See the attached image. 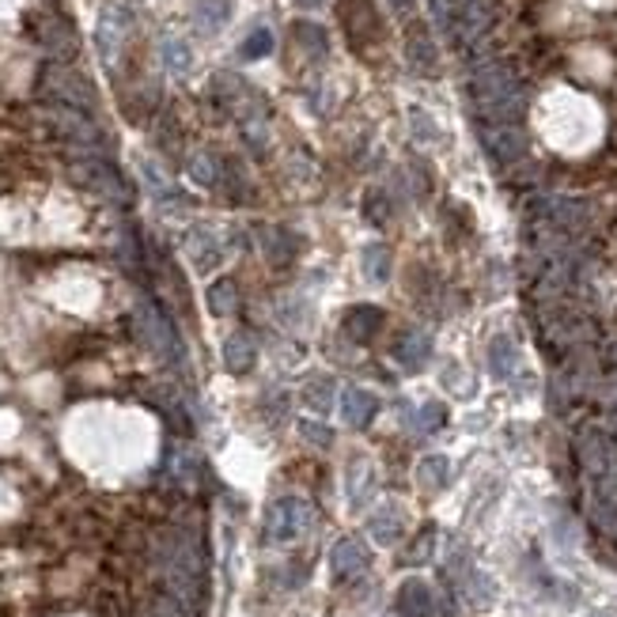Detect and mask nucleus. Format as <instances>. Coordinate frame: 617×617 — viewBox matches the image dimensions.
I'll return each mask as SVG.
<instances>
[{
    "label": "nucleus",
    "instance_id": "f257e3e1",
    "mask_svg": "<svg viewBox=\"0 0 617 617\" xmlns=\"http://www.w3.org/2000/svg\"><path fill=\"white\" fill-rule=\"evenodd\" d=\"M300 504L296 500H277L270 507V515H265V534H270L273 542H288V538H296V530H300Z\"/></svg>",
    "mask_w": 617,
    "mask_h": 617
},
{
    "label": "nucleus",
    "instance_id": "f03ea898",
    "mask_svg": "<svg viewBox=\"0 0 617 617\" xmlns=\"http://www.w3.org/2000/svg\"><path fill=\"white\" fill-rule=\"evenodd\" d=\"M401 610H406L409 617H436L432 595H428V587L421 580H413V583L401 587Z\"/></svg>",
    "mask_w": 617,
    "mask_h": 617
},
{
    "label": "nucleus",
    "instance_id": "7ed1b4c3",
    "mask_svg": "<svg viewBox=\"0 0 617 617\" xmlns=\"http://www.w3.org/2000/svg\"><path fill=\"white\" fill-rule=\"evenodd\" d=\"M371 413H375V398L364 394V391H353L345 398V417L353 421V424H368L371 421Z\"/></svg>",
    "mask_w": 617,
    "mask_h": 617
},
{
    "label": "nucleus",
    "instance_id": "20e7f679",
    "mask_svg": "<svg viewBox=\"0 0 617 617\" xmlns=\"http://www.w3.org/2000/svg\"><path fill=\"white\" fill-rule=\"evenodd\" d=\"M360 565H364V549H360V542H341L338 553H333V568H338L341 575H348Z\"/></svg>",
    "mask_w": 617,
    "mask_h": 617
},
{
    "label": "nucleus",
    "instance_id": "39448f33",
    "mask_svg": "<svg viewBox=\"0 0 617 617\" xmlns=\"http://www.w3.org/2000/svg\"><path fill=\"white\" fill-rule=\"evenodd\" d=\"M197 11H201V19H205V27H220L227 19L224 0H197Z\"/></svg>",
    "mask_w": 617,
    "mask_h": 617
},
{
    "label": "nucleus",
    "instance_id": "423d86ee",
    "mask_svg": "<svg viewBox=\"0 0 617 617\" xmlns=\"http://www.w3.org/2000/svg\"><path fill=\"white\" fill-rule=\"evenodd\" d=\"M247 364H250V353H247V345L243 341H227V368L232 371H247Z\"/></svg>",
    "mask_w": 617,
    "mask_h": 617
},
{
    "label": "nucleus",
    "instance_id": "0eeeda50",
    "mask_svg": "<svg viewBox=\"0 0 617 617\" xmlns=\"http://www.w3.org/2000/svg\"><path fill=\"white\" fill-rule=\"evenodd\" d=\"M270 46H273V42H270V34L258 31V34H250V42H247L243 53H247V57H258V53H270Z\"/></svg>",
    "mask_w": 617,
    "mask_h": 617
},
{
    "label": "nucleus",
    "instance_id": "6e6552de",
    "mask_svg": "<svg viewBox=\"0 0 617 617\" xmlns=\"http://www.w3.org/2000/svg\"><path fill=\"white\" fill-rule=\"evenodd\" d=\"M167 57H171L174 65H186V53H182V46H179V42H171V46H167Z\"/></svg>",
    "mask_w": 617,
    "mask_h": 617
}]
</instances>
